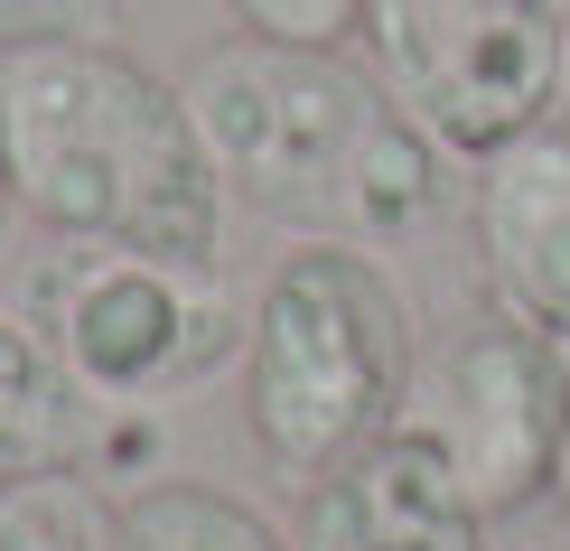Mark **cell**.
<instances>
[{
	"mask_svg": "<svg viewBox=\"0 0 570 551\" xmlns=\"http://www.w3.org/2000/svg\"><path fill=\"white\" fill-rule=\"evenodd\" d=\"M468 234L487 262V299L570 346V122H542L478 159Z\"/></svg>",
	"mask_w": 570,
	"mask_h": 551,
	"instance_id": "52a82bcc",
	"label": "cell"
},
{
	"mask_svg": "<svg viewBox=\"0 0 570 551\" xmlns=\"http://www.w3.org/2000/svg\"><path fill=\"white\" fill-rule=\"evenodd\" d=\"M374 85L440 140L449 159H487L552 122L570 29L552 0H365Z\"/></svg>",
	"mask_w": 570,
	"mask_h": 551,
	"instance_id": "5b68a950",
	"label": "cell"
},
{
	"mask_svg": "<svg viewBox=\"0 0 570 551\" xmlns=\"http://www.w3.org/2000/svg\"><path fill=\"white\" fill-rule=\"evenodd\" d=\"M421 365L412 299L365 244L308 234L272 262L244 318V430L281 476H327L402 421Z\"/></svg>",
	"mask_w": 570,
	"mask_h": 551,
	"instance_id": "3957f363",
	"label": "cell"
},
{
	"mask_svg": "<svg viewBox=\"0 0 570 551\" xmlns=\"http://www.w3.org/2000/svg\"><path fill=\"white\" fill-rule=\"evenodd\" d=\"M552 19H561V29H570V0H552Z\"/></svg>",
	"mask_w": 570,
	"mask_h": 551,
	"instance_id": "9a60e30c",
	"label": "cell"
},
{
	"mask_svg": "<svg viewBox=\"0 0 570 551\" xmlns=\"http://www.w3.org/2000/svg\"><path fill=\"white\" fill-rule=\"evenodd\" d=\"M291 551H487V514L459 495L440 449L393 421L346 468L308 476Z\"/></svg>",
	"mask_w": 570,
	"mask_h": 551,
	"instance_id": "ba28073f",
	"label": "cell"
},
{
	"mask_svg": "<svg viewBox=\"0 0 570 551\" xmlns=\"http://www.w3.org/2000/svg\"><path fill=\"white\" fill-rule=\"evenodd\" d=\"M131 0H0V57L19 47H122Z\"/></svg>",
	"mask_w": 570,
	"mask_h": 551,
	"instance_id": "7c38bea8",
	"label": "cell"
},
{
	"mask_svg": "<svg viewBox=\"0 0 570 551\" xmlns=\"http://www.w3.org/2000/svg\"><path fill=\"white\" fill-rule=\"evenodd\" d=\"M225 197L327 244H421L449 215V150L337 47L225 38L178 76Z\"/></svg>",
	"mask_w": 570,
	"mask_h": 551,
	"instance_id": "6da1fadb",
	"label": "cell"
},
{
	"mask_svg": "<svg viewBox=\"0 0 570 551\" xmlns=\"http://www.w3.org/2000/svg\"><path fill=\"white\" fill-rule=\"evenodd\" d=\"M402 430L449 459L459 495L487 523L524 514L552 495L561 440H570V346L524 327L514 308H459L440 318V337L421 346L412 393H402Z\"/></svg>",
	"mask_w": 570,
	"mask_h": 551,
	"instance_id": "277c9868",
	"label": "cell"
},
{
	"mask_svg": "<svg viewBox=\"0 0 570 551\" xmlns=\"http://www.w3.org/2000/svg\"><path fill=\"white\" fill-rule=\"evenodd\" d=\"M0 197L57 244L225 262V178L197 112L122 47L0 57Z\"/></svg>",
	"mask_w": 570,
	"mask_h": 551,
	"instance_id": "7a4b0ae2",
	"label": "cell"
},
{
	"mask_svg": "<svg viewBox=\"0 0 570 551\" xmlns=\"http://www.w3.org/2000/svg\"><path fill=\"white\" fill-rule=\"evenodd\" d=\"M552 505H570V440H561V476H552Z\"/></svg>",
	"mask_w": 570,
	"mask_h": 551,
	"instance_id": "5bb4252c",
	"label": "cell"
},
{
	"mask_svg": "<svg viewBox=\"0 0 570 551\" xmlns=\"http://www.w3.org/2000/svg\"><path fill=\"white\" fill-rule=\"evenodd\" d=\"M112 402H94L76 365L47 346V327L0 318V476H57L85 468Z\"/></svg>",
	"mask_w": 570,
	"mask_h": 551,
	"instance_id": "9c48e42d",
	"label": "cell"
},
{
	"mask_svg": "<svg viewBox=\"0 0 570 551\" xmlns=\"http://www.w3.org/2000/svg\"><path fill=\"white\" fill-rule=\"evenodd\" d=\"M244 38H281V47H346L365 29V0H225Z\"/></svg>",
	"mask_w": 570,
	"mask_h": 551,
	"instance_id": "4fadbf2b",
	"label": "cell"
},
{
	"mask_svg": "<svg viewBox=\"0 0 570 551\" xmlns=\"http://www.w3.org/2000/svg\"><path fill=\"white\" fill-rule=\"evenodd\" d=\"M112 551H291V542H281L244 495L159 476V486H131L122 505H112Z\"/></svg>",
	"mask_w": 570,
	"mask_h": 551,
	"instance_id": "30bf717a",
	"label": "cell"
},
{
	"mask_svg": "<svg viewBox=\"0 0 570 551\" xmlns=\"http://www.w3.org/2000/svg\"><path fill=\"white\" fill-rule=\"evenodd\" d=\"M38 327L94 402H159L244 346L225 262H159L85 244L38 272Z\"/></svg>",
	"mask_w": 570,
	"mask_h": 551,
	"instance_id": "8992f818",
	"label": "cell"
},
{
	"mask_svg": "<svg viewBox=\"0 0 570 551\" xmlns=\"http://www.w3.org/2000/svg\"><path fill=\"white\" fill-rule=\"evenodd\" d=\"M0 551H112V505L85 486V468L0 476Z\"/></svg>",
	"mask_w": 570,
	"mask_h": 551,
	"instance_id": "8fae6325",
	"label": "cell"
}]
</instances>
